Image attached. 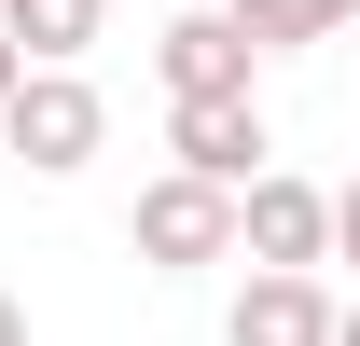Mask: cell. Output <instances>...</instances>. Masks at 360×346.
<instances>
[{"label": "cell", "mask_w": 360, "mask_h": 346, "mask_svg": "<svg viewBox=\"0 0 360 346\" xmlns=\"http://www.w3.org/2000/svg\"><path fill=\"white\" fill-rule=\"evenodd\" d=\"M222 14L264 56H305V42H347V28H360V0H222Z\"/></svg>", "instance_id": "cell-7"}, {"label": "cell", "mask_w": 360, "mask_h": 346, "mask_svg": "<svg viewBox=\"0 0 360 346\" xmlns=\"http://www.w3.org/2000/svg\"><path fill=\"white\" fill-rule=\"evenodd\" d=\"M0 346H28V305H14V291H0Z\"/></svg>", "instance_id": "cell-11"}, {"label": "cell", "mask_w": 360, "mask_h": 346, "mask_svg": "<svg viewBox=\"0 0 360 346\" xmlns=\"http://www.w3.org/2000/svg\"><path fill=\"white\" fill-rule=\"evenodd\" d=\"M167 167L264 180V97H167Z\"/></svg>", "instance_id": "cell-6"}, {"label": "cell", "mask_w": 360, "mask_h": 346, "mask_svg": "<svg viewBox=\"0 0 360 346\" xmlns=\"http://www.w3.org/2000/svg\"><path fill=\"white\" fill-rule=\"evenodd\" d=\"M14 84H28V42H14V28H0V97H14Z\"/></svg>", "instance_id": "cell-10"}, {"label": "cell", "mask_w": 360, "mask_h": 346, "mask_svg": "<svg viewBox=\"0 0 360 346\" xmlns=\"http://www.w3.org/2000/svg\"><path fill=\"white\" fill-rule=\"evenodd\" d=\"M333 346H360V305H333Z\"/></svg>", "instance_id": "cell-12"}, {"label": "cell", "mask_w": 360, "mask_h": 346, "mask_svg": "<svg viewBox=\"0 0 360 346\" xmlns=\"http://www.w3.org/2000/svg\"><path fill=\"white\" fill-rule=\"evenodd\" d=\"M222 346H333V291H319V263H250Z\"/></svg>", "instance_id": "cell-5"}, {"label": "cell", "mask_w": 360, "mask_h": 346, "mask_svg": "<svg viewBox=\"0 0 360 346\" xmlns=\"http://www.w3.org/2000/svg\"><path fill=\"white\" fill-rule=\"evenodd\" d=\"M153 70H167V97H250L264 42L236 28L222 0H208V14H167V28H153Z\"/></svg>", "instance_id": "cell-4"}, {"label": "cell", "mask_w": 360, "mask_h": 346, "mask_svg": "<svg viewBox=\"0 0 360 346\" xmlns=\"http://www.w3.org/2000/svg\"><path fill=\"white\" fill-rule=\"evenodd\" d=\"M0 153L28 180H70V167L111 153V97L84 84V56H28V84L0 97Z\"/></svg>", "instance_id": "cell-1"}, {"label": "cell", "mask_w": 360, "mask_h": 346, "mask_svg": "<svg viewBox=\"0 0 360 346\" xmlns=\"http://www.w3.org/2000/svg\"><path fill=\"white\" fill-rule=\"evenodd\" d=\"M333 263H360V180L333 194Z\"/></svg>", "instance_id": "cell-9"}, {"label": "cell", "mask_w": 360, "mask_h": 346, "mask_svg": "<svg viewBox=\"0 0 360 346\" xmlns=\"http://www.w3.org/2000/svg\"><path fill=\"white\" fill-rule=\"evenodd\" d=\"M97 14H111V0H0V28H14L28 56H84V42H97Z\"/></svg>", "instance_id": "cell-8"}, {"label": "cell", "mask_w": 360, "mask_h": 346, "mask_svg": "<svg viewBox=\"0 0 360 346\" xmlns=\"http://www.w3.org/2000/svg\"><path fill=\"white\" fill-rule=\"evenodd\" d=\"M236 250H250V263H333V194L291 180V167L236 180Z\"/></svg>", "instance_id": "cell-3"}, {"label": "cell", "mask_w": 360, "mask_h": 346, "mask_svg": "<svg viewBox=\"0 0 360 346\" xmlns=\"http://www.w3.org/2000/svg\"><path fill=\"white\" fill-rule=\"evenodd\" d=\"M125 236H139V263H153V277H208V263H236V180H208V167L139 180Z\"/></svg>", "instance_id": "cell-2"}]
</instances>
